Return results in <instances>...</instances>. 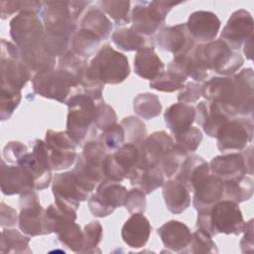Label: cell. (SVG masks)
<instances>
[{
    "mask_svg": "<svg viewBox=\"0 0 254 254\" xmlns=\"http://www.w3.org/2000/svg\"><path fill=\"white\" fill-rule=\"evenodd\" d=\"M45 28L38 14L22 11L10 22V35L20 51V58L30 71L54 69L56 58L45 46Z\"/></svg>",
    "mask_w": 254,
    "mask_h": 254,
    "instance_id": "1",
    "label": "cell"
},
{
    "mask_svg": "<svg viewBox=\"0 0 254 254\" xmlns=\"http://www.w3.org/2000/svg\"><path fill=\"white\" fill-rule=\"evenodd\" d=\"M254 75L252 68L242 69L234 76H215L202 86L208 101L219 103L232 117H252L254 103Z\"/></svg>",
    "mask_w": 254,
    "mask_h": 254,
    "instance_id": "2",
    "label": "cell"
},
{
    "mask_svg": "<svg viewBox=\"0 0 254 254\" xmlns=\"http://www.w3.org/2000/svg\"><path fill=\"white\" fill-rule=\"evenodd\" d=\"M197 225L210 236L217 233L238 235L243 232L245 222L238 203L221 199L211 208L198 211Z\"/></svg>",
    "mask_w": 254,
    "mask_h": 254,
    "instance_id": "3",
    "label": "cell"
},
{
    "mask_svg": "<svg viewBox=\"0 0 254 254\" xmlns=\"http://www.w3.org/2000/svg\"><path fill=\"white\" fill-rule=\"evenodd\" d=\"M85 74L102 84H118L130 74L127 58L106 44L90 62Z\"/></svg>",
    "mask_w": 254,
    "mask_h": 254,
    "instance_id": "4",
    "label": "cell"
},
{
    "mask_svg": "<svg viewBox=\"0 0 254 254\" xmlns=\"http://www.w3.org/2000/svg\"><path fill=\"white\" fill-rule=\"evenodd\" d=\"M106 156V150L99 141L87 142L78 156L72 172L80 187L87 192L92 191L103 180V163Z\"/></svg>",
    "mask_w": 254,
    "mask_h": 254,
    "instance_id": "5",
    "label": "cell"
},
{
    "mask_svg": "<svg viewBox=\"0 0 254 254\" xmlns=\"http://www.w3.org/2000/svg\"><path fill=\"white\" fill-rule=\"evenodd\" d=\"M34 91L46 98L66 103L72 88H77L79 79L63 68L36 73L32 78Z\"/></svg>",
    "mask_w": 254,
    "mask_h": 254,
    "instance_id": "6",
    "label": "cell"
},
{
    "mask_svg": "<svg viewBox=\"0 0 254 254\" xmlns=\"http://www.w3.org/2000/svg\"><path fill=\"white\" fill-rule=\"evenodd\" d=\"M96 102L82 93L73 94L66 101L68 107L66 133L76 144H80L85 139L93 123Z\"/></svg>",
    "mask_w": 254,
    "mask_h": 254,
    "instance_id": "7",
    "label": "cell"
},
{
    "mask_svg": "<svg viewBox=\"0 0 254 254\" xmlns=\"http://www.w3.org/2000/svg\"><path fill=\"white\" fill-rule=\"evenodd\" d=\"M179 4L170 1H137L131 13L132 28L144 36L153 35L165 23L171 9Z\"/></svg>",
    "mask_w": 254,
    "mask_h": 254,
    "instance_id": "8",
    "label": "cell"
},
{
    "mask_svg": "<svg viewBox=\"0 0 254 254\" xmlns=\"http://www.w3.org/2000/svg\"><path fill=\"white\" fill-rule=\"evenodd\" d=\"M52 190L57 206L73 215H76L80 202L85 200L89 193L80 187L72 171L56 175Z\"/></svg>",
    "mask_w": 254,
    "mask_h": 254,
    "instance_id": "9",
    "label": "cell"
},
{
    "mask_svg": "<svg viewBox=\"0 0 254 254\" xmlns=\"http://www.w3.org/2000/svg\"><path fill=\"white\" fill-rule=\"evenodd\" d=\"M202 54L208 70L221 75L233 74L244 63L241 54L230 49L220 39L202 45Z\"/></svg>",
    "mask_w": 254,
    "mask_h": 254,
    "instance_id": "10",
    "label": "cell"
},
{
    "mask_svg": "<svg viewBox=\"0 0 254 254\" xmlns=\"http://www.w3.org/2000/svg\"><path fill=\"white\" fill-rule=\"evenodd\" d=\"M19 227L29 236H37L51 233L46 210L39 202L36 192L31 191L21 194L20 197Z\"/></svg>",
    "mask_w": 254,
    "mask_h": 254,
    "instance_id": "11",
    "label": "cell"
},
{
    "mask_svg": "<svg viewBox=\"0 0 254 254\" xmlns=\"http://www.w3.org/2000/svg\"><path fill=\"white\" fill-rule=\"evenodd\" d=\"M253 147L249 146L243 153H229L214 157L209 165L210 173L223 182L252 175Z\"/></svg>",
    "mask_w": 254,
    "mask_h": 254,
    "instance_id": "12",
    "label": "cell"
},
{
    "mask_svg": "<svg viewBox=\"0 0 254 254\" xmlns=\"http://www.w3.org/2000/svg\"><path fill=\"white\" fill-rule=\"evenodd\" d=\"M31 78V71L22 62L18 47L1 41V84L22 89Z\"/></svg>",
    "mask_w": 254,
    "mask_h": 254,
    "instance_id": "13",
    "label": "cell"
},
{
    "mask_svg": "<svg viewBox=\"0 0 254 254\" xmlns=\"http://www.w3.org/2000/svg\"><path fill=\"white\" fill-rule=\"evenodd\" d=\"M252 117H240L229 119L219 130L217 148L220 152L243 151L253 137Z\"/></svg>",
    "mask_w": 254,
    "mask_h": 254,
    "instance_id": "14",
    "label": "cell"
},
{
    "mask_svg": "<svg viewBox=\"0 0 254 254\" xmlns=\"http://www.w3.org/2000/svg\"><path fill=\"white\" fill-rule=\"evenodd\" d=\"M139 150L131 143L123 144L114 154H107L103 163L104 179L121 182L130 179L138 169Z\"/></svg>",
    "mask_w": 254,
    "mask_h": 254,
    "instance_id": "15",
    "label": "cell"
},
{
    "mask_svg": "<svg viewBox=\"0 0 254 254\" xmlns=\"http://www.w3.org/2000/svg\"><path fill=\"white\" fill-rule=\"evenodd\" d=\"M126 194V188L119 182L103 179L97 187L96 192L88 198V207L94 216H107L115 208L124 204Z\"/></svg>",
    "mask_w": 254,
    "mask_h": 254,
    "instance_id": "16",
    "label": "cell"
},
{
    "mask_svg": "<svg viewBox=\"0 0 254 254\" xmlns=\"http://www.w3.org/2000/svg\"><path fill=\"white\" fill-rule=\"evenodd\" d=\"M45 143L51 170H64L73 165L76 159L75 148L77 144L66 131H47Z\"/></svg>",
    "mask_w": 254,
    "mask_h": 254,
    "instance_id": "17",
    "label": "cell"
},
{
    "mask_svg": "<svg viewBox=\"0 0 254 254\" xmlns=\"http://www.w3.org/2000/svg\"><path fill=\"white\" fill-rule=\"evenodd\" d=\"M174 145L173 138L165 131L151 134L136 145L139 150L138 169L147 170L158 167L161 160L174 149Z\"/></svg>",
    "mask_w": 254,
    "mask_h": 254,
    "instance_id": "18",
    "label": "cell"
},
{
    "mask_svg": "<svg viewBox=\"0 0 254 254\" xmlns=\"http://www.w3.org/2000/svg\"><path fill=\"white\" fill-rule=\"evenodd\" d=\"M16 165L27 169L35 180V190L46 189L52 180L51 168L48 160L46 143L41 140H36L32 152L24 154Z\"/></svg>",
    "mask_w": 254,
    "mask_h": 254,
    "instance_id": "19",
    "label": "cell"
},
{
    "mask_svg": "<svg viewBox=\"0 0 254 254\" xmlns=\"http://www.w3.org/2000/svg\"><path fill=\"white\" fill-rule=\"evenodd\" d=\"M254 21L251 14L239 9L233 12L220 34V40L230 49L238 51L245 41L253 35Z\"/></svg>",
    "mask_w": 254,
    "mask_h": 254,
    "instance_id": "20",
    "label": "cell"
},
{
    "mask_svg": "<svg viewBox=\"0 0 254 254\" xmlns=\"http://www.w3.org/2000/svg\"><path fill=\"white\" fill-rule=\"evenodd\" d=\"M35 180L31 173L22 166H8L2 160L1 190L4 194H25L33 191Z\"/></svg>",
    "mask_w": 254,
    "mask_h": 254,
    "instance_id": "21",
    "label": "cell"
},
{
    "mask_svg": "<svg viewBox=\"0 0 254 254\" xmlns=\"http://www.w3.org/2000/svg\"><path fill=\"white\" fill-rule=\"evenodd\" d=\"M156 39L162 50L173 53L175 57L187 54L195 46L186 24L163 27L159 30Z\"/></svg>",
    "mask_w": 254,
    "mask_h": 254,
    "instance_id": "22",
    "label": "cell"
},
{
    "mask_svg": "<svg viewBox=\"0 0 254 254\" xmlns=\"http://www.w3.org/2000/svg\"><path fill=\"white\" fill-rule=\"evenodd\" d=\"M188 32L195 42H211L220 29V20L210 11H195L186 23Z\"/></svg>",
    "mask_w": 254,
    "mask_h": 254,
    "instance_id": "23",
    "label": "cell"
},
{
    "mask_svg": "<svg viewBox=\"0 0 254 254\" xmlns=\"http://www.w3.org/2000/svg\"><path fill=\"white\" fill-rule=\"evenodd\" d=\"M231 118L232 117L217 102L206 100L200 101L196 105V122L209 137L216 138L220 128Z\"/></svg>",
    "mask_w": 254,
    "mask_h": 254,
    "instance_id": "24",
    "label": "cell"
},
{
    "mask_svg": "<svg viewBox=\"0 0 254 254\" xmlns=\"http://www.w3.org/2000/svg\"><path fill=\"white\" fill-rule=\"evenodd\" d=\"M193 206L197 211L211 208L223 198L224 183L216 176L209 174L193 189Z\"/></svg>",
    "mask_w": 254,
    "mask_h": 254,
    "instance_id": "25",
    "label": "cell"
},
{
    "mask_svg": "<svg viewBox=\"0 0 254 254\" xmlns=\"http://www.w3.org/2000/svg\"><path fill=\"white\" fill-rule=\"evenodd\" d=\"M209 174L208 163L197 155H191L187 156L182 163L176 174V180L182 183L189 191H193L195 186Z\"/></svg>",
    "mask_w": 254,
    "mask_h": 254,
    "instance_id": "26",
    "label": "cell"
},
{
    "mask_svg": "<svg viewBox=\"0 0 254 254\" xmlns=\"http://www.w3.org/2000/svg\"><path fill=\"white\" fill-rule=\"evenodd\" d=\"M151 225L143 213H133L124 223L121 236L123 241L132 248L143 247L150 236Z\"/></svg>",
    "mask_w": 254,
    "mask_h": 254,
    "instance_id": "27",
    "label": "cell"
},
{
    "mask_svg": "<svg viewBox=\"0 0 254 254\" xmlns=\"http://www.w3.org/2000/svg\"><path fill=\"white\" fill-rule=\"evenodd\" d=\"M164 245L175 252L184 251L190 244L191 233L189 227L178 220H170L158 229Z\"/></svg>",
    "mask_w": 254,
    "mask_h": 254,
    "instance_id": "28",
    "label": "cell"
},
{
    "mask_svg": "<svg viewBox=\"0 0 254 254\" xmlns=\"http://www.w3.org/2000/svg\"><path fill=\"white\" fill-rule=\"evenodd\" d=\"M164 119L167 127L176 136L191 127L195 119V109L190 104L178 102L166 110Z\"/></svg>",
    "mask_w": 254,
    "mask_h": 254,
    "instance_id": "29",
    "label": "cell"
},
{
    "mask_svg": "<svg viewBox=\"0 0 254 254\" xmlns=\"http://www.w3.org/2000/svg\"><path fill=\"white\" fill-rule=\"evenodd\" d=\"M134 69L137 75L152 81L165 71V64L155 53L154 48H144L135 56Z\"/></svg>",
    "mask_w": 254,
    "mask_h": 254,
    "instance_id": "30",
    "label": "cell"
},
{
    "mask_svg": "<svg viewBox=\"0 0 254 254\" xmlns=\"http://www.w3.org/2000/svg\"><path fill=\"white\" fill-rule=\"evenodd\" d=\"M163 196L167 208L174 214L182 213L190 203L189 190L176 179L164 182Z\"/></svg>",
    "mask_w": 254,
    "mask_h": 254,
    "instance_id": "31",
    "label": "cell"
},
{
    "mask_svg": "<svg viewBox=\"0 0 254 254\" xmlns=\"http://www.w3.org/2000/svg\"><path fill=\"white\" fill-rule=\"evenodd\" d=\"M112 41L123 51L138 52L144 48H154V41L150 36H144L132 27L116 30L112 34Z\"/></svg>",
    "mask_w": 254,
    "mask_h": 254,
    "instance_id": "32",
    "label": "cell"
},
{
    "mask_svg": "<svg viewBox=\"0 0 254 254\" xmlns=\"http://www.w3.org/2000/svg\"><path fill=\"white\" fill-rule=\"evenodd\" d=\"M80 29L96 35L100 41L106 40L112 30L110 20L99 7H90L80 22Z\"/></svg>",
    "mask_w": 254,
    "mask_h": 254,
    "instance_id": "33",
    "label": "cell"
},
{
    "mask_svg": "<svg viewBox=\"0 0 254 254\" xmlns=\"http://www.w3.org/2000/svg\"><path fill=\"white\" fill-rule=\"evenodd\" d=\"M224 183V192L223 197L225 199L231 200L236 203L248 200L254 190L253 180L251 177L244 175L240 178L225 181Z\"/></svg>",
    "mask_w": 254,
    "mask_h": 254,
    "instance_id": "34",
    "label": "cell"
},
{
    "mask_svg": "<svg viewBox=\"0 0 254 254\" xmlns=\"http://www.w3.org/2000/svg\"><path fill=\"white\" fill-rule=\"evenodd\" d=\"M132 186H136L146 194L151 193L164 184V174L159 167H154L147 170L137 169L129 179Z\"/></svg>",
    "mask_w": 254,
    "mask_h": 254,
    "instance_id": "35",
    "label": "cell"
},
{
    "mask_svg": "<svg viewBox=\"0 0 254 254\" xmlns=\"http://www.w3.org/2000/svg\"><path fill=\"white\" fill-rule=\"evenodd\" d=\"M100 42V39L96 35L79 28L71 38V51L86 60L97 51Z\"/></svg>",
    "mask_w": 254,
    "mask_h": 254,
    "instance_id": "36",
    "label": "cell"
},
{
    "mask_svg": "<svg viewBox=\"0 0 254 254\" xmlns=\"http://www.w3.org/2000/svg\"><path fill=\"white\" fill-rule=\"evenodd\" d=\"M188 76L172 66L168 65V70L164 71L159 77L150 81V87L164 92H173L184 87V83Z\"/></svg>",
    "mask_w": 254,
    "mask_h": 254,
    "instance_id": "37",
    "label": "cell"
},
{
    "mask_svg": "<svg viewBox=\"0 0 254 254\" xmlns=\"http://www.w3.org/2000/svg\"><path fill=\"white\" fill-rule=\"evenodd\" d=\"M134 111L144 119H153L157 117L162 110L161 102L157 95L153 93H142L134 98Z\"/></svg>",
    "mask_w": 254,
    "mask_h": 254,
    "instance_id": "38",
    "label": "cell"
},
{
    "mask_svg": "<svg viewBox=\"0 0 254 254\" xmlns=\"http://www.w3.org/2000/svg\"><path fill=\"white\" fill-rule=\"evenodd\" d=\"M97 5L99 8L107 13L117 26L125 25L130 22L129 9L130 1H119V0H104L98 1Z\"/></svg>",
    "mask_w": 254,
    "mask_h": 254,
    "instance_id": "39",
    "label": "cell"
},
{
    "mask_svg": "<svg viewBox=\"0 0 254 254\" xmlns=\"http://www.w3.org/2000/svg\"><path fill=\"white\" fill-rule=\"evenodd\" d=\"M30 238L22 235L16 229H6L2 231L1 252L2 253H22L31 252L29 249Z\"/></svg>",
    "mask_w": 254,
    "mask_h": 254,
    "instance_id": "40",
    "label": "cell"
},
{
    "mask_svg": "<svg viewBox=\"0 0 254 254\" xmlns=\"http://www.w3.org/2000/svg\"><path fill=\"white\" fill-rule=\"evenodd\" d=\"M21 101V89L10 85L1 84L0 91V117L6 120L11 117Z\"/></svg>",
    "mask_w": 254,
    "mask_h": 254,
    "instance_id": "41",
    "label": "cell"
},
{
    "mask_svg": "<svg viewBox=\"0 0 254 254\" xmlns=\"http://www.w3.org/2000/svg\"><path fill=\"white\" fill-rule=\"evenodd\" d=\"M175 137L176 143L174 145V149L178 153L187 157L189 153L195 151L199 146L202 140V133L198 128L190 127L186 132L176 135Z\"/></svg>",
    "mask_w": 254,
    "mask_h": 254,
    "instance_id": "42",
    "label": "cell"
},
{
    "mask_svg": "<svg viewBox=\"0 0 254 254\" xmlns=\"http://www.w3.org/2000/svg\"><path fill=\"white\" fill-rule=\"evenodd\" d=\"M99 143L106 152H112L119 149L125 141V132L121 124H113L102 131L98 138Z\"/></svg>",
    "mask_w": 254,
    "mask_h": 254,
    "instance_id": "43",
    "label": "cell"
},
{
    "mask_svg": "<svg viewBox=\"0 0 254 254\" xmlns=\"http://www.w3.org/2000/svg\"><path fill=\"white\" fill-rule=\"evenodd\" d=\"M120 124L124 129L125 138H127L128 143L137 145L145 139L146 128L145 124L140 119L129 116L124 118Z\"/></svg>",
    "mask_w": 254,
    "mask_h": 254,
    "instance_id": "44",
    "label": "cell"
},
{
    "mask_svg": "<svg viewBox=\"0 0 254 254\" xmlns=\"http://www.w3.org/2000/svg\"><path fill=\"white\" fill-rule=\"evenodd\" d=\"M1 17L2 19L14 14L15 12L29 11L39 14L43 8V2L40 1H1Z\"/></svg>",
    "mask_w": 254,
    "mask_h": 254,
    "instance_id": "45",
    "label": "cell"
},
{
    "mask_svg": "<svg viewBox=\"0 0 254 254\" xmlns=\"http://www.w3.org/2000/svg\"><path fill=\"white\" fill-rule=\"evenodd\" d=\"M188 247H189L188 251L191 253L217 252L216 245L212 241L211 236L200 228L191 234V238Z\"/></svg>",
    "mask_w": 254,
    "mask_h": 254,
    "instance_id": "46",
    "label": "cell"
},
{
    "mask_svg": "<svg viewBox=\"0 0 254 254\" xmlns=\"http://www.w3.org/2000/svg\"><path fill=\"white\" fill-rule=\"evenodd\" d=\"M116 119V113L111 106L107 105L102 100L96 102L93 124L97 129L103 131L107 127L115 124Z\"/></svg>",
    "mask_w": 254,
    "mask_h": 254,
    "instance_id": "47",
    "label": "cell"
},
{
    "mask_svg": "<svg viewBox=\"0 0 254 254\" xmlns=\"http://www.w3.org/2000/svg\"><path fill=\"white\" fill-rule=\"evenodd\" d=\"M102 237V226L98 221H91L84 226L83 244L80 252H93Z\"/></svg>",
    "mask_w": 254,
    "mask_h": 254,
    "instance_id": "48",
    "label": "cell"
},
{
    "mask_svg": "<svg viewBox=\"0 0 254 254\" xmlns=\"http://www.w3.org/2000/svg\"><path fill=\"white\" fill-rule=\"evenodd\" d=\"M146 193L138 188L127 191L124 206L130 213H143L146 209Z\"/></svg>",
    "mask_w": 254,
    "mask_h": 254,
    "instance_id": "49",
    "label": "cell"
},
{
    "mask_svg": "<svg viewBox=\"0 0 254 254\" xmlns=\"http://www.w3.org/2000/svg\"><path fill=\"white\" fill-rule=\"evenodd\" d=\"M185 159L186 156H183L182 154L178 153L175 149H173L161 160L158 167L166 177L171 178L172 176L177 174Z\"/></svg>",
    "mask_w": 254,
    "mask_h": 254,
    "instance_id": "50",
    "label": "cell"
},
{
    "mask_svg": "<svg viewBox=\"0 0 254 254\" xmlns=\"http://www.w3.org/2000/svg\"><path fill=\"white\" fill-rule=\"evenodd\" d=\"M27 152V147L21 142H9L3 149V161L16 165L19 159Z\"/></svg>",
    "mask_w": 254,
    "mask_h": 254,
    "instance_id": "51",
    "label": "cell"
},
{
    "mask_svg": "<svg viewBox=\"0 0 254 254\" xmlns=\"http://www.w3.org/2000/svg\"><path fill=\"white\" fill-rule=\"evenodd\" d=\"M202 95V86L195 82L190 81L184 85L183 90L178 95V100L183 103L195 102Z\"/></svg>",
    "mask_w": 254,
    "mask_h": 254,
    "instance_id": "52",
    "label": "cell"
},
{
    "mask_svg": "<svg viewBox=\"0 0 254 254\" xmlns=\"http://www.w3.org/2000/svg\"><path fill=\"white\" fill-rule=\"evenodd\" d=\"M244 236L240 241V247L242 252H252L253 251V219H250L244 225Z\"/></svg>",
    "mask_w": 254,
    "mask_h": 254,
    "instance_id": "53",
    "label": "cell"
},
{
    "mask_svg": "<svg viewBox=\"0 0 254 254\" xmlns=\"http://www.w3.org/2000/svg\"><path fill=\"white\" fill-rule=\"evenodd\" d=\"M18 216L16 210L6 205L4 202L1 203V226H13L17 222Z\"/></svg>",
    "mask_w": 254,
    "mask_h": 254,
    "instance_id": "54",
    "label": "cell"
},
{
    "mask_svg": "<svg viewBox=\"0 0 254 254\" xmlns=\"http://www.w3.org/2000/svg\"><path fill=\"white\" fill-rule=\"evenodd\" d=\"M244 54L248 60L252 59L253 54V35H251L244 43Z\"/></svg>",
    "mask_w": 254,
    "mask_h": 254,
    "instance_id": "55",
    "label": "cell"
}]
</instances>
